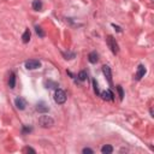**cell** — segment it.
<instances>
[{
	"label": "cell",
	"mask_w": 154,
	"mask_h": 154,
	"mask_svg": "<svg viewBox=\"0 0 154 154\" xmlns=\"http://www.w3.org/2000/svg\"><path fill=\"white\" fill-rule=\"evenodd\" d=\"M102 72H104L105 77L107 78V81H109V83L112 84V72H111L110 66H107V65H104V66H102Z\"/></svg>",
	"instance_id": "52a82bcc"
},
{
	"label": "cell",
	"mask_w": 154,
	"mask_h": 154,
	"mask_svg": "<svg viewBox=\"0 0 154 154\" xmlns=\"http://www.w3.org/2000/svg\"><path fill=\"white\" fill-rule=\"evenodd\" d=\"M30 30L29 29H25V32H24V34L22 35V40H23V42L24 43H28L29 41H30Z\"/></svg>",
	"instance_id": "7c38bea8"
},
{
	"label": "cell",
	"mask_w": 154,
	"mask_h": 154,
	"mask_svg": "<svg viewBox=\"0 0 154 154\" xmlns=\"http://www.w3.org/2000/svg\"><path fill=\"white\" fill-rule=\"evenodd\" d=\"M82 153H83V154H87V153H88V154H93L94 152H93V149H90V148H84V149L82 151Z\"/></svg>",
	"instance_id": "ac0fdd59"
},
{
	"label": "cell",
	"mask_w": 154,
	"mask_h": 154,
	"mask_svg": "<svg viewBox=\"0 0 154 154\" xmlns=\"http://www.w3.org/2000/svg\"><path fill=\"white\" fill-rule=\"evenodd\" d=\"M88 60L91 64H95V63H97V60H99V55H97L96 52H90L88 55Z\"/></svg>",
	"instance_id": "30bf717a"
},
{
	"label": "cell",
	"mask_w": 154,
	"mask_h": 154,
	"mask_svg": "<svg viewBox=\"0 0 154 154\" xmlns=\"http://www.w3.org/2000/svg\"><path fill=\"white\" fill-rule=\"evenodd\" d=\"M39 124L42 128H51V126H53L54 120L49 116H41L39 118Z\"/></svg>",
	"instance_id": "6da1fadb"
},
{
	"label": "cell",
	"mask_w": 154,
	"mask_h": 154,
	"mask_svg": "<svg viewBox=\"0 0 154 154\" xmlns=\"http://www.w3.org/2000/svg\"><path fill=\"white\" fill-rule=\"evenodd\" d=\"M107 45H109V47L113 54L118 53V43L116 42V39H113V36H111V35L107 36Z\"/></svg>",
	"instance_id": "3957f363"
},
{
	"label": "cell",
	"mask_w": 154,
	"mask_h": 154,
	"mask_svg": "<svg viewBox=\"0 0 154 154\" xmlns=\"http://www.w3.org/2000/svg\"><path fill=\"white\" fill-rule=\"evenodd\" d=\"M35 29H36V34L39 35L40 38H43L45 36V33L42 32V28H41V27H36Z\"/></svg>",
	"instance_id": "2e32d148"
},
{
	"label": "cell",
	"mask_w": 154,
	"mask_h": 154,
	"mask_svg": "<svg viewBox=\"0 0 154 154\" xmlns=\"http://www.w3.org/2000/svg\"><path fill=\"white\" fill-rule=\"evenodd\" d=\"M14 104H16V107L18 110H24L25 106H27V101H25L24 97L18 96L16 100H14Z\"/></svg>",
	"instance_id": "8992f818"
},
{
	"label": "cell",
	"mask_w": 154,
	"mask_h": 154,
	"mask_svg": "<svg viewBox=\"0 0 154 154\" xmlns=\"http://www.w3.org/2000/svg\"><path fill=\"white\" fill-rule=\"evenodd\" d=\"M93 84H94V90H95V93H96V94H99V88H97L96 81H93Z\"/></svg>",
	"instance_id": "d6986e66"
},
{
	"label": "cell",
	"mask_w": 154,
	"mask_h": 154,
	"mask_svg": "<svg viewBox=\"0 0 154 154\" xmlns=\"http://www.w3.org/2000/svg\"><path fill=\"white\" fill-rule=\"evenodd\" d=\"M14 86H16V75H14V72H11L10 74V78H9V87L11 89H13Z\"/></svg>",
	"instance_id": "8fae6325"
},
{
	"label": "cell",
	"mask_w": 154,
	"mask_h": 154,
	"mask_svg": "<svg viewBox=\"0 0 154 154\" xmlns=\"http://www.w3.org/2000/svg\"><path fill=\"white\" fill-rule=\"evenodd\" d=\"M117 90H118V93H119V97H120V100H123V97H124V93H123V88H122V86H117Z\"/></svg>",
	"instance_id": "e0dca14e"
},
{
	"label": "cell",
	"mask_w": 154,
	"mask_h": 154,
	"mask_svg": "<svg viewBox=\"0 0 154 154\" xmlns=\"http://www.w3.org/2000/svg\"><path fill=\"white\" fill-rule=\"evenodd\" d=\"M33 9L35 11H40L42 9V1L41 0H34L33 1Z\"/></svg>",
	"instance_id": "4fadbf2b"
},
{
	"label": "cell",
	"mask_w": 154,
	"mask_h": 154,
	"mask_svg": "<svg viewBox=\"0 0 154 154\" xmlns=\"http://www.w3.org/2000/svg\"><path fill=\"white\" fill-rule=\"evenodd\" d=\"M112 152H113V148H112V146H110V145H105L101 148V153L102 154H111Z\"/></svg>",
	"instance_id": "5bb4252c"
},
{
	"label": "cell",
	"mask_w": 154,
	"mask_h": 154,
	"mask_svg": "<svg viewBox=\"0 0 154 154\" xmlns=\"http://www.w3.org/2000/svg\"><path fill=\"white\" fill-rule=\"evenodd\" d=\"M146 75V68L143 65H140L138 66V69H137V74H136V80L137 81H140L143 76Z\"/></svg>",
	"instance_id": "9c48e42d"
},
{
	"label": "cell",
	"mask_w": 154,
	"mask_h": 154,
	"mask_svg": "<svg viewBox=\"0 0 154 154\" xmlns=\"http://www.w3.org/2000/svg\"><path fill=\"white\" fill-rule=\"evenodd\" d=\"M36 111L39 113H46V112L49 111V107L47 106V104H46L45 101H40L36 105Z\"/></svg>",
	"instance_id": "5b68a950"
},
{
	"label": "cell",
	"mask_w": 154,
	"mask_h": 154,
	"mask_svg": "<svg viewBox=\"0 0 154 154\" xmlns=\"http://www.w3.org/2000/svg\"><path fill=\"white\" fill-rule=\"evenodd\" d=\"M87 77H88V75H87L86 71H81V72L78 74V80L80 81H86Z\"/></svg>",
	"instance_id": "9a60e30c"
},
{
	"label": "cell",
	"mask_w": 154,
	"mask_h": 154,
	"mask_svg": "<svg viewBox=\"0 0 154 154\" xmlns=\"http://www.w3.org/2000/svg\"><path fill=\"white\" fill-rule=\"evenodd\" d=\"M100 95H101L102 99H104V100H107V101L113 100V96H115L111 89H106V90H104L102 93H100Z\"/></svg>",
	"instance_id": "ba28073f"
},
{
	"label": "cell",
	"mask_w": 154,
	"mask_h": 154,
	"mask_svg": "<svg viewBox=\"0 0 154 154\" xmlns=\"http://www.w3.org/2000/svg\"><path fill=\"white\" fill-rule=\"evenodd\" d=\"M54 101L57 102V104H59V105L64 104V102L66 101V94H65V91L63 89H57V90H55V93H54Z\"/></svg>",
	"instance_id": "7a4b0ae2"
},
{
	"label": "cell",
	"mask_w": 154,
	"mask_h": 154,
	"mask_svg": "<svg viewBox=\"0 0 154 154\" xmlns=\"http://www.w3.org/2000/svg\"><path fill=\"white\" fill-rule=\"evenodd\" d=\"M27 152H32V153H35V151L33 149V148H27V149H25Z\"/></svg>",
	"instance_id": "ffe728a7"
},
{
	"label": "cell",
	"mask_w": 154,
	"mask_h": 154,
	"mask_svg": "<svg viewBox=\"0 0 154 154\" xmlns=\"http://www.w3.org/2000/svg\"><path fill=\"white\" fill-rule=\"evenodd\" d=\"M41 66V63L38 59H29L25 61V68L28 70H35V69H39Z\"/></svg>",
	"instance_id": "277c9868"
}]
</instances>
